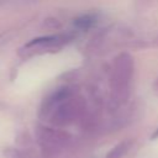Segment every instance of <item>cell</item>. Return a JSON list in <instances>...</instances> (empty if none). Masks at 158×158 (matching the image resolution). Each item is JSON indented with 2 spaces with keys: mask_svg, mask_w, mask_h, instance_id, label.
Returning <instances> with one entry per match:
<instances>
[{
  "mask_svg": "<svg viewBox=\"0 0 158 158\" xmlns=\"http://www.w3.org/2000/svg\"><path fill=\"white\" fill-rule=\"evenodd\" d=\"M95 23V16L94 15H81L74 20V25L81 30H86L91 27Z\"/></svg>",
  "mask_w": 158,
  "mask_h": 158,
  "instance_id": "cell-1",
  "label": "cell"
}]
</instances>
